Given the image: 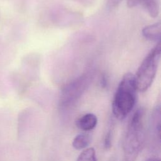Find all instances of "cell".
I'll use <instances>...</instances> for the list:
<instances>
[{
    "instance_id": "6da1fadb",
    "label": "cell",
    "mask_w": 161,
    "mask_h": 161,
    "mask_svg": "<svg viewBox=\"0 0 161 161\" xmlns=\"http://www.w3.org/2000/svg\"><path fill=\"white\" fill-rule=\"evenodd\" d=\"M145 110L138 109L128 125L124 141V161H135L145 139Z\"/></svg>"
},
{
    "instance_id": "7a4b0ae2",
    "label": "cell",
    "mask_w": 161,
    "mask_h": 161,
    "mask_svg": "<svg viewBox=\"0 0 161 161\" xmlns=\"http://www.w3.org/2000/svg\"><path fill=\"white\" fill-rule=\"evenodd\" d=\"M137 91L134 75L126 74L118 85L112 103V111L117 119H125L132 111L136 103Z\"/></svg>"
},
{
    "instance_id": "3957f363",
    "label": "cell",
    "mask_w": 161,
    "mask_h": 161,
    "mask_svg": "<svg viewBox=\"0 0 161 161\" xmlns=\"http://www.w3.org/2000/svg\"><path fill=\"white\" fill-rule=\"evenodd\" d=\"M161 53L160 42L143 59L134 75L135 83L138 91L144 92L152 85L158 69Z\"/></svg>"
},
{
    "instance_id": "277c9868",
    "label": "cell",
    "mask_w": 161,
    "mask_h": 161,
    "mask_svg": "<svg viewBox=\"0 0 161 161\" xmlns=\"http://www.w3.org/2000/svg\"><path fill=\"white\" fill-rule=\"evenodd\" d=\"M90 82V76L84 75L69 83L62 91L60 96V106L67 108L73 104L83 94Z\"/></svg>"
},
{
    "instance_id": "5b68a950",
    "label": "cell",
    "mask_w": 161,
    "mask_h": 161,
    "mask_svg": "<svg viewBox=\"0 0 161 161\" xmlns=\"http://www.w3.org/2000/svg\"><path fill=\"white\" fill-rule=\"evenodd\" d=\"M150 132L152 139L156 142L160 143V108L157 106L152 113L150 120Z\"/></svg>"
},
{
    "instance_id": "8992f818",
    "label": "cell",
    "mask_w": 161,
    "mask_h": 161,
    "mask_svg": "<svg viewBox=\"0 0 161 161\" xmlns=\"http://www.w3.org/2000/svg\"><path fill=\"white\" fill-rule=\"evenodd\" d=\"M97 118L92 113H87L82 115L76 120V126L83 131H90L93 130L97 125Z\"/></svg>"
},
{
    "instance_id": "52a82bcc",
    "label": "cell",
    "mask_w": 161,
    "mask_h": 161,
    "mask_svg": "<svg viewBox=\"0 0 161 161\" xmlns=\"http://www.w3.org/2000/svg\"><path fill=\"white\" fill-rule=\"evenodd\" d=\"M127 3L130 8L142 3L152 17L157 16L159 12L158 0H127Z\"/></svg>"
},
{
    "instance_id": "ba28073f",
    "label": "cell",
    "mask_w": 161,
    "mask_h": 161,
    "mask_svg": "<svg viewBox=\"0 0 161 161\" xmlns=\"http://www.w3.org/2000/svg\"><path fill=\"white\" fill-rule=\"evenodd\" d=\"M161 25L160 23H155L144 27L142 30L143 36L150 41H158L160 38Z\"/></svg>"
},
{
    "instance_id": "9c48e42d",
    "label": "cell",
    "mask_w": 161,
    "mask_h": 161,
    "mask_svg": "<svg viewBox=\"0 0 161 161\" xmlns=\"http://www.w3.org/2000/svg\"><path fill=\"white\" fill-rule=\"evenodd\" d=\"M90 142L91 137L88 134L80 133L74 137L72 145L76 150H82L87 148Z\"/></svg>"
},
{
    "instance_id": "30bf717a",
    "label": "cell",
    "mask_w": 161,
    "mask_h": 161,
    "mask_svg": "<svg viewBox=\"0 0 161 161\" xmlns=\"http://www.w3.org/2000/svg\"><path fill=\"white\" fill-rule=\"evenodd\" d=\"M77 161H96L94 149L89 147L84 150L79 155Z\"/></svg>"
},
{
    "instance_id": "8fae6325",
    "label": "cell",
    "mask_w": 161,
    "mask_h": 161,
    "mask_svg": "<svg viewBox=\"0 0 161 161\" xmlns=\"http://www.w3.org/2000/svg\"><path fill=\"white\" fill-rule=\"evenodd\" d=\"M123 0H108V4L110 8L117 6Z\"/></svg>"
},
{
    "instance_id": "7c38bea8",
    "label": "cell",
    "mask_w": 161,
    "mask_h": 161,
    "mask_svg": "<svg viewBox=\"0 0 161 161\" xmlns=\"http://www.w3.org/2000/svg\"><path fill=\"white\" fill-rule=\"evenodd\" d=\"M145 161H160V160L159 158L157 157H150L148 158L147 160H145Z\"/></svg>"
}]
</instances>
